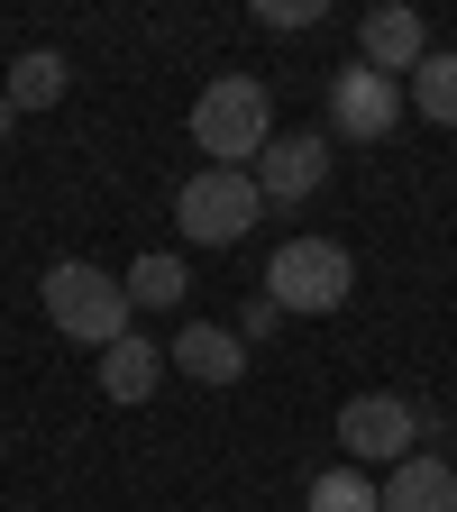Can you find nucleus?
<instances>
[{
  "label": "nucleus",
  "mask_w": 457,
  "mask_h": 512,
  "mask_svg": "<svg viewBox=\"0 0 457 512\" xmlns=\"http://www.w3.org/2000/svg\"><path fill=\"white\" fill-rule=\"evenodd\" d=\"M192 147H202L211 165H256L275 147V101H266V83L256 74H220V83H202V101H192Z\"/></svg>",
  "instance_id": "obj_1"
},
{
  "label": "nucleus",
  "mask_w": 457,
  "mask_h": 512,
  "mask_svg": "<svg viewBox=\"0 0 457 512\" xmlns=\"http://www.w3.org/2000/svg\"><path fill=\"white\" fill-rule=\"evenodd\" d=\"M37 302H46V320L64 339H83V348H110V339H128V275H101L92 256H64V266H46V284H37Z\"/></svg>",
  "instance_id": "obj_2"
},
{
  "label": "nucleus",
  "mask_w": 457,
  "mask_h": 512,
  "mask_svg": "<svg viewBox=\"0 0 457 512\" xmlns=\"http://www.w3.org/2000/svg\"><path fill=\"white\" fill-rule=\"evenodd\" d=\"M357 293V256L339 247V238H284L275 256H266V302L293 320V311H339Z\"/></svg>",
  "instance_id": "obj_3"
},
{
  "label": "nucleus",
  "mask_w": 457,
  "mask_h": 512,
  "mask_svg": "<svg viewBox=\"0 0 457 512\" xmlns=\"http://www.w3.org/2000/svg\"><path fill=\"white\" fill-rule=\"evenodd\" d=\"M256 220H266V192H256V174H238V165H202L174 192V229L192 247H238Z\"/></svg>",
  "instance_id": "obj_4"
},
{
  "label": "nucleus",
  "mask_w": 457,
  "mask_h": 512,
  "mask_svg": "<svg viewBox=\"0 0 457 512\" xmlns=\"http://www.w3.org/2000/svg\"><path fill=\"white\" fill-rule=\"evenodd\" d=\"M339 448H348V467H384L394 476L421 448V403L412 394H348L339 403Z\"/></svg>",
  "instance_id": "obj_5"
},
{
  "label": "nucleus",
  "mask_w": 457,
  "mask_h": 512,
  "mask_svg": "<svg viewBox=\"0 0 457 512\" xmlns=\"http://www.w3.org/2000/svg\"><path fill=\"white\" fill-rule=\"evenodd\" d=\"M394 119H403V83H384L375 64H339V74H330V128H339V138L384 147Z\"/></svg>",
  "instance_id": "obj_6"
},
{
  "label": "nucleus",
  "mask_w": 457,
  "mask_h": 512,
  "mask_svg": "<svg viewBox=\"0 0 457 512\" xmlns=\"http://www.w3.org/2000/svg\"><path fill=\"white\" fill-rule=\"evenodd\" d=\"M421 55H430L421 10H403V0H375V10L357 19V64H375L384 83H394V74H421Z\"/></svg>",
  "instance_id": "obj_7"
},
{
  "label": "nucleus",
  "mask_w": 457,
  "mask_h": 512,
  "mask_svg": "<svg viewBox=\"0 0 457 512\" xmlns=\"http://www.w3.org/2000/svg\"><path fill=\"white\" fill-rule=\"evenodd\" d=\"M247 174H256V192H266V202H311V192L330 183V138H311V128H302V138H275Z\"/></svg>",
  "instance_id": "obj_8"
},
{
  "label": "nucleus",
  "mask_w": 457,
  "mask_h": 512,
  "mask_svg": "<svg viewBox=\"0 0 457 512\" xmlns=\"http://www.w3.org/2000/svg\"><path fill=\"white\" fill-rule=\"evenodd\" d=\"M174 366L192 384H238L247 375V339L220 330V320H183V330H174Z\"/></svg>",
  "instance_id": "obj_9"
},
{
  "label": "nucleus",
  "mask_w": 457,
  "mask_h": 512,
  "mask_svg": "<svg viewBox=\"0 0 457 512\" xmlns=\"http://www.w3.org/2000/svg\"><path fill=\"white\" fill-rule=\"evenodd\" d=\"M384 512H457V467L430 458V448H412V458L384 476Z\"/></svg>",
  "instance_id": "obj_10"
},
{
  "label": "nucleus",
  "mask_w": 457,
  "mask_h": 512,
  "mask_svg": "<svg viewBox=\"0 0 457 512\" xmlns=\"http://www.w3.org/2000/svg\"><path fill=\"white\" fill-rule=\"evenodd\" d=\"M165 366H174V357H165L156 339L128 330V339H110V348H101V394H110V403H147L156 384H165Z\"/></svg>",
  "instance_id": "obj_11"
},
{
  "label": "nucleus",
  "mask_w": 457,
  "mask_h": 512,
  "mask_svg": "<svg viewBox=\"0 0 457 512\" xmlns=\"http://www.w3.org/2000/svg\"><path fill=\"white\" fill-rule=\"evenodd\" d=\"M64 83H74V64H64L55 46H28V55L10 64V83H0V101H10V110H55Z\"/></svg>",
  "instance_id": "obj_12"
},
{
  "label": "nucleus",
  "mask_w": 457,
  "mask_h": 512,
  "mask_svg": "<svg viewBox=\"0 0 457 512\" xmlns=\"http://www.w3.org/2000/svg\"><path fill=\"white\" fill-rule=\"evenodd\" d=\"M302 512H384V485L366 467H320L311 494H302Z\"/></svg>",
  "instance_id": "obj_13"
},
{
  "label": "nucleus",
  "mask_w": 457,
  "mask_h": 512,
  "mask_svg": "<svg viewBox=\"0 0 457 512\" xmlns=\"http://www.w3.org/2000/svg\"><path fill=\"white\" fill-rule=\"evenodd\" d=\"M421 119H439V128H457V46H430L421 55V74H412V92H403Z\"/></svg>",
  "instance_id": "obj_14"
},
{
  "label": "nucleus",
  "mask_w": 457,
  "mask_h": 512,
  "mask_svg": "<svg viewBox=\"0 0 457 512\" xmlns=\"http://www.w3.org/2000/svg\"><path fill=\"white\" fill-rule=\"evenodd\" d=\"M192 293V275H183V256H138V266H128V302H138V311H174Z\"/></svg>",
  "instance_id": "obj_15"
},
{
  "label": "nucleus",
  "mask_w": 457,
  "mask_h": 512,
  "mask_svg": "<svg viewBox=\"0 0 457 512\" xmlns=\"http://www.w3.org/2000/svg\"><path fill=\"white\" fill-rule=\"evenodd\" d=\"M256 19H266V28H320L330 0H256Z\"/></svg>",
  "instance_id": "obj_16"
},
{
  "label": "nucleus",
  "mask_w": 457,
  "mask_h": 512,
  "mask_svg": "<svg viewBox=\"0 0 457 512\" xmlns=\"http://www.w3.org/2000/svg\"><path fill=\"white\" fill-rule=\"evenodd\" d=\"M275 320H284V311H275V302H247V311H238V339H247V348H256V339H266V330H275Z\"/></svg>",
  "instance_id": "obj_17"
},
{
  "label": "nucleus",
  "mask_w": 457,
  "mask_h": 512,
  "mask_svg": "<svg viewBox=\"0 0 457 512\" xmlns=\"http://www.w3.org/2000/svg\"><path fill=\"white\" fill-rule=\"evenodd\" d=\"M10 128H19V110H10V101H0V147H10Z\"/></svg>",
  "instance_id": "obj_18"
}]
</instances>
